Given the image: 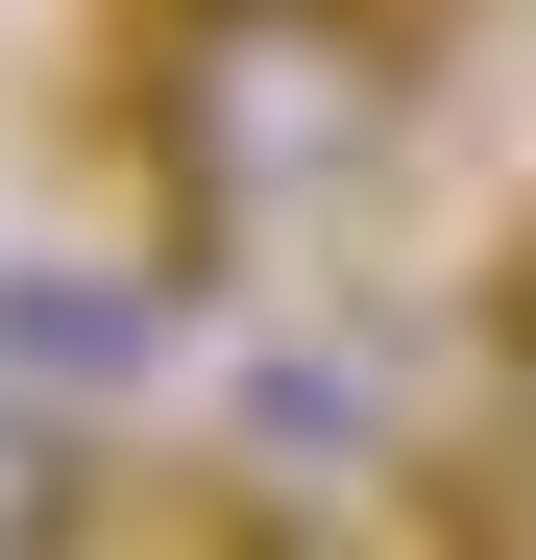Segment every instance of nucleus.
Wrapping results in <instances>:
<instances>
[{
	"instance_id": "f03ea898",
	"label": "nucleus",
	"mask_w": 536,
	"mask_h": 560,
	"mask_svg": "<svg viewBox=\"0 0 536 560\" xmlns=\"http://www.w3.org/2000/svg\"><path fill=\"white\" fill-rule=\"evenodd\" d=\"M171 293H196V268H0V365H147L171 341Z\"/></svg>"
},
{
	"instance_id": "7ed1b4c3",
	"label": "nucleus",
	"mask_w": 536,
	"mask_h": 560,
	"mask_svg": "<svg viewBox=\"0 0 536 560\" xmlns=\"http://www.w3.org/2000/svg\"><path fill=\"white\" fill-rule=\"evenodd\" d=\"M488 536H536V244H512V293H488Z\"/></svg>"
},
{
	"instance_id": "20e7f679",
	"label": "nucleus",
	"mask_w": 536,
	"mask_h": 560,
	"mask_svg": "<svg viewBox=\"0 0 536 560\" xmlns=\"http://www.w3.org/2000/svg\"><path fill=\"white\" fill-rule=\"evenodd\" d=\"M73 488H98V439H25V415H0V560H49Z\"/></svg>"
},
{
	"instance_id": "f257e3e1",
	"label": "nucleus",
	"mask_w": 536,
	"mask_h": 560,
	"mask_svg": "<svg viewBox=\"0 0 536 560\" xmlns=\"http://www.w3.org/2000/svg\"><path fill=\"white\" fill-rule=\"evenodd\" d=\"M391 122H415V0H147V49H123L147 244L196 293L268 268V244H317L391 171Z\"/></svg>"
}]
</instances>
